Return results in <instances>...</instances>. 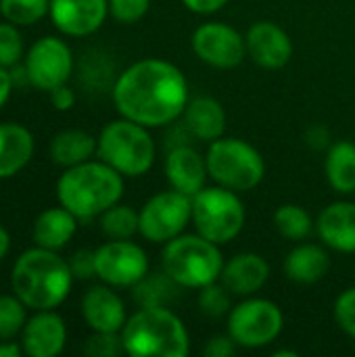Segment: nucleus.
I'll use <instances>...</instances> for the list:
<instances>
[{"mask_svg":"<svg viewBox=\"0 0 355 357\" xmlns=\"http://www.w3.org/2000/svg\"><path fill=\"white\" fill-rule=\"evenodd\" d=\"M8 247H10V236H8V232L0 226V259L8 253Z\"/></svg>","mask_w":355,"mask_h":357,"instance_id":"nucleus-44","label":"nucleus"},{"mask_svg":"<svg viewBox=\"0 0 355 357\" xmlns=\"http://www.w3.org/2000/svg\"><path fill=\"white\" fill-rule=\"evenodd\" d=\"M192 224L197 234L216 245L234 241L245 226V207L234 190L224 186L203 188L192 197Z\"/></svg>","mask_w":355,"mask_h":357,"instance_id":"nucleus-8","label":"nucleus"},{"mask_svg":"<svg viewBox=\"0 0 355 357\" xmlns=\"http://www.w3.org/2000/svg\"><path fill=\"white\" fill-rule=\"evenodd\" d=\"M182 117H184V126L195 136V140L213 142L224 136L226 113L220 100L211 96H199L188 100Z\"/></svg>","mask_w":355,"mask_h":357,"instance_id":"nucleus-21","label":"nucleus"},{"mask_svg":"<svg viewBox=\"0 0 355 357\" xmlns=\"http://www.w3.org/2000/svg\"><path fill=\"white\" fill-rule=\"evenodd\" d=\"M230 0H182V4L192 10V13H199V15H211V13H218L222 6H226Z\"/></svg>","mask_w":355,"mask_h":357,"instance_id":"nucleus-40","label":"nucleus"},{"mask_svg":"<svg viewBox=\"0 0 355 357\" xmlns=\"http://www.w3.org/2000/svg\"><path fill=\"white\" fill-rule=\"evenodd\" d=\"M109 15V0H50V17L67 36L94 33Z\"/></svg>","mask_w":355,"mask_h":357,"instance_id":"nucleus-15","label":"nucleus"},{"mask_svg":"<svg viewBox=\"0 0 355 357\" xmlns=\"http://www.w3.org/2000/svg\"><path fill=\"white\" fill-rule=\"evenodd\" d=\"M149 274V257L130 241H109L96 249V276L109 287H134Z\"/></svg>","mask_w":355,"mask_h":357,"instance_id":"nucleus-12","label":"nucleus"},{"mask_svg":"<svg viewBox=\"0 0 355 357\" xmlns=\"http://www.w3.org/2000/svg\"><path fill=\"white\" fill-rule=\"evenodd\" d=\"M245 42L247 54L264 69H282L293 56V42L289 33L272 21H257L251 25Z\"/></svg>","mask_w":355,"mask_h":357,"instance_id":"nucleus-14","label":"nucleus"},{"mask_svg":"<svg viewBox=\"0 0 355 357\" xmlns=\"http://www.w3.org/2000/svg\"><path fill=\"white\" fill-rule=\"evenodd\" d=\"M320 241L339 253H355V203L337 201L326 205L316 222Z\"/></svg>","mask_w":355,"mask_h":357,"instance_id":"nucleus-20","label":"nucleus"},{"mask_svg":"<svg viewBox=\"0 0 355 357\" xmlns=\"http://www.w3.org/2000/svg\"><path fill=\"white\" fill-rule=\"evenodd\" d=\"M274 356H276V357H282V356H287V357H295V356H297V354H295V351H276V354H274Z\"/></svg>","mask_w":355,"mask_h":357,"instance_id":"nucleus-45","label":"nucleus"},{"mask_svg":"<svg viewBox=\"0 0 355 357\" xmlns=\"http://www.w3.org/2000/svg\"><path fill=\"white\" fill-rule=\"evenodd\" d=\"M335 318H337V324L352 339H355V287L343 291L339 299L335 301Z\"/></svg>","mask_w":355,"mask_h":357,"instance_id":"nucleus-36","label":"nucleus"},{"mask_svg":"<svg viewBox=\"0 0 355 357\" xmlns=\"http://www.w3.org/2000/svg\"><path fill=\"white\" fill-rule=\"evenodd\" d=\"M161 266L182 289L199 291L218 282L224 270V255L220 245L201 234H180L165 243Z\"/></svg>","mask_w":355,"mask_h":357,"instance_id":"nucleus-5","label":"nucleus"},{"mask_svg":"<svg viewBox=\"0 0 355 357\" xmlns=\"http://www.w3.org/2000/svg\"><path fill=\"white\" fill-rule=\"evenodd\" d=\"M96 149L98 140H94L92 134L84 130H63L50 142V157L56 165L73 167L84 161H90Z\"/></svg>","mask_w":355,"mask_h":357,"instance_id":"nucleus-25","label":"nucleus"},{"mask_svg":"<svg viewBox=\"0 0 355 357\" xmlns=\"http://www.w3.org/2000/svg\"><path fill=\"white\" fill-rule=\"evenodd\" d=\"M270 278L268 261L257 253H239L224 264L222 284L236 297H253Z\"/></svg>","mask_w":355,"mask_h":357,"instance_id":"nucleus-18","label":"nucleus"},{"mask_svg":"<svg viewBox=\"0 0 355 357\" xmlns=\"http://www.w3.org/2000/svg\"><path fill=\"white\" fill-rule=\"evenodd\" d=\"M274 226L280 232V236L289 241H303L312 234L314 222L310 213L299 205H280L274 213Z\"/></svg>","mask_w":355,"mask_h":357,"instance_id":"nucleus-29","label":"nucleus"},{"mask_svg":"<svg viewBox=\"0 0 355 357\" xmlns=\"http://www.w3.org/2000/svg\"><path fill=\"white\" fill-rule=\"evenodd\" d=\"M59 203L77 220H92L123 197V176L105 161H84L67 167L56 182Z\"/></svg>","mask_w":355,"mask_h":357,"instance_id":"nucleus-3","label":"nucleus"},{"mask_svg":"<svg viewBox=\"0 0 355 357\" xmlns=\"http://www.w3.org/2000/svg\"><path fill=\"white\" fill-rule=\"evenodd\" d=\"M205 161L209 178L234 192L253 190L266 174V163L259 151L241 138L222 136L209 142Z\"/></svg>","mask_w":355,"mask_h":357,"instance_id":"nucleus-7","label":"nucleus"},{"mask_svg":"<svg viewBox=\"0 0 355 357\" xmlns=\"http://www.w3.org/2000/svg\"><path fill=\"white\" fill-rule=\"evenodd\" d=\"M151 8V0H109V13L119 23H136Z\"/></svg>","mask_w":355,"mask_h":357,"instance_id":"nucleus-35","label":"nucleus"},{"mask_svg":"<svg viewBox=\"0 0 355 357\" xmlns=\"http://www.w3.org/2000/svg\"><path fill=\"white\" fill-rule=\"evenodd\" d=\"M82 314L94 333H121L126 324V305L109 287H92L82 299Z\"/></svg>","mask_w":355,"mask_h":357,"instance_id":"nucleus-19","label":"nucleus"},{"mask_svg":"<svg viewBox=\"0 0 355 357\" xmlns=\"http://www.w3.org/2000/svg\"><path fill=\"white\" fill-rule=\"evenodd\" d=\"M73 71V54L69 46L54 38L46 36L31 44L25 59V75L31 86L38 90H54L71 77Z\"/></svg>","mask_w":355,"mask_h":357,"instance_id":"nucleus-11","label":"nucleus"},{"mask_svg":"<svg viewBox=\"0 0 355 357\" xmlns=\"http://www.w3.org/2000/svg\"><path fill=\"white\" fill-rule=\"evenodd\" d=\"M326 178L328 184L341 192H355V144L349 140H339L331 144L326 155Z\"/></svg>","mask_w":355,"mask_h":357,"instance_id":"nucleus-26","label":"nucleus"},{"mask_svg":"<svg viewBox=\"0 0 355 357\" xmlns=\"http://www.w3.org/2000/svg\"><path fill=\"white\" fill-rule=\"evenodd\" d=\"M33 155V136L19 123H0V178L19 174Z\"/></svg>","mask_w":355,"mask_h":357,"instance_id":"nucleus-23","label":"nucleus"},{"mask_svg":"<svg viewBox=\"0 0 355 357\" xmlns=\"http://www.w3.org/2000/svg\"><path fill=\"white\" fill-rule=\"evenodd\" d=\"M134 301L140 307H167L176 301L178 289H182L165 270L146 274L138 284L132 287Z\"/></svg>","mask_w":355,"mask_h":357,"instance_id":"nucleus-27","label":"nucleus"},{"mask_svg":"<svg viewBox=\"0 0 355 357\" xmlns=\"http://www.w3.org/2000/svg\"><path fill=\"white\" fill-rule=\"evenodd\" d=\"M285 328V316L274 301L249 297L228 314V335L239 347L259 349L274 343Z\"/></svg>","mask_w":355,"mask_h":357,"instance_id":"nucleus-9","label":"nucleus"},{"mask_svg":"<svg viewBox=\"0 0 355 357\" xmlns=\"http://www.w3.org/2000/svg\"><path fill=\"white\" fill-rule=\"evenodd\" d=\"M100 230L111 241H130L136 232H140V213L117 203L100 213Z\"/></svg>","mask_w":355,"mask_h":357,"instance_id":"nucleus-28","label":"nucleus"},{"mask_svg":"<svg viewBox=\"0 0 355 357\" xmlns=\"http://www.w3.org/2000/svg\"><path fill=\"white\" fill-rule=\"evenodd\" d=\"M236 343L230 335H218V337H211L209 343L205 345L203 354L207 357H230L236 351Z\"/></svg>","mask_w":355,"mask_h":357,"instance_id":"nucleus-38","label":"nucleus"},{"mask_svg":"<svg viewBox=\"0 0 355 357\" xmlns=\"http://www.w3.org/2000/svg\"><path fill=\"white\" fill-rule=\"evenodd\" d=\"M188 222H192V197L174 188L151 197L140 209V234L151 243H169L184 234Z\"/></svg>","mask_w":355,"mask_h":357,"instance_id":"nucleus-10","label":"nucleus"},{"mask_svg":"<svg viewBox=\"0 0 355 357\" xmlns=\"http://www.w3.org/2000/svg\"><path fill=\"white\" fill-rule=\"evenodd\" d=\"M10 88H13V75L0 65V107L8 100Z\"/></svg>","mask_w":355,"mask_h":357,"instance_id":"nucleus-42","label":"nucleus"},{"mask_svg":"<svg viewBox=\"0 0 355 357\" xmlns=\"http://www.w3.org/2000/svg\"><path fill=\"white\" fill-rule=\"evenodd\" d=\"M0 13L15 25H31L50 13V0H0Z\"/></svg>","mask_w":355,"mask_h":357,"instance_id":"nucleus-30","label":"nucleus"},{"mask_svg":"<svg viewBox=\"0 0 355 357\" xmlns=\"http://www.w3.org/2000/svg\"><path fill=\"white\" fill-rule=\"evenodd\" d=\"M121 339L132 357H186L190 351L186 326L167 307H140L126 320Z\"/></svg>","mask_w":355,"mask_h":357,"instance_id":"nucleus-4","label":"nucleus"},{"mask_svg":"<svg viewBox=\"0 0 355 357\" xmlns=\"http://www.w3.org/2000/svg\"><path fill=\"white\" fill-rule=\"evenodd\" d=\"M50 100H52L54 109H59V111H69V109L75 105V92H73L67 84H63V86L50 90Z\"/></svg>","mask_w":355,"mask_h":357,"instance_id":"nucleus-39","label":"nucleus"},{"mask_svg":"<svg viewBox=\"0 0 355 357\" xmlns=\"http://www.w3.org/2000/svg\"><path fill=\"white\" fill-rule=\"evenodd\" d=\"M75 228H77V218L63 205L54 209H46L44 213L38 215L33 224V241L38 247L54 251L71 241Z\"/></svg>","mask_w":355,"mask_h":357,"instance_id":"nucleus-24","label":"nucleus"},{"mask_svg":"<svg viewBox=\"0 0 355 357\" xmlns=\"http://www.w3.org/2000/svg\"><path fill=\"white\" fill-rule=\"evenodd\" d=\"M230 291L224 284L211 282L203 289H199V310L209 316V318H222L230 314L232 310V299Z\"/></svg>","mask_w":355,"mask_h":357,"instance_id":"nucleus-32","label":"nucleus"},{"mask_svg":"<svg viewBox=\"0 0 355 357\" xmlns=\"http://www.w3.org/2000/svg\"><path fill=\"white\" fill-rule=\"evenodd\" d=\"M23 56V40L15 23H0V65L13 67Z\"/></svg>","mask_w":355,"mask_h":357,"instance_id":"nucleus-33","label":"nucleus"},{"mask_svg":"<svg viewBox=\"0 0 355 357\" xmlns=\"http://www.w3.org/2000/svg\"><path fill=\"white\" fill-rule=\"evenodd\" d=\"M84 351L92 357H117L119 354H126L121 333H94L86 341Z\"/></svg>","mask_w":355,"mask_h":357,"instance_id":"nucleus-34","label":"nucleus"},{"mask_svg":"<svg viewBox=\"0 0 355 357\" xmlns=\"http://www.w3.org/2000/svg\"><path fill=\"white\" fill-rule=\"evenodd\" d=\"M331 270V257L320 245H297L285 259V274L297 284H316Z\"/></svg>","mask_w":355,"mask_h":357,"instance_id":"nucleus-22","label":"nucleus"},{"mask_svg":"<svg viewBox=\"0 0 355 357\" xmlns=\"http://www.w3.org/2000/svg\"><path fill=\"white\" fill-rule=\"evenodd\" d=\"M192 50L203 63L216 69H234L247 54V42L234 27L211 21L195 29Z\"/></svg>","mask_w":355,"mask_h":357,"instance_id":"nucleus-13","label":"nucleus"},{"mask_svg":"<svg viewBox=\"0 0 355 357\" xmlns=\"http://www.w3.org/2000/svg\"><path fill=\"white\" fill-rule=\"evenodd\" d=\"M25 303L15 295L0 297V339L8 341L17 337L25 326Z\"/></svg>","mask_w":355,"mask_h":357,"instance_id":"nucleus-31","label":"nucleus"},{"mask_svg":"<svg viewBox=\"0 0 355 357\" xmlns=\"http://www.w3.org/2000/svg\"><path fill=\"white\" fill-rule=\"evenodd\" d=\"M305 140H308V144H310L312 149H316V151L326 149V146L331 144V136H328V130H326L324 126H314V128H310L308 134H305Z\"/></svg>","mask_w":355,"mask_h":357,"instance_id":"nucleus-41","label":"nucleus"},{"mask_svg":"<svg viewBox=\"0 0 355 357\" xmlns=\"http://www.w3.org/2000/svg\"><path fill=\"white\" fill-rule=\"evenodd\" d=\"M10 284L15 295L36 312L59 307L73 284L69 261L61 259L54 251L36 247L15 261Z\"/></svg>","mask_w":355,"mask_h":357,"instance_id":"nucleus-2","label":"nucleus"},{"mask_svg":"<svg viewBox=\"0 0 355 357\" xmlns=\"http://www.w3.org/2000/svg\"><path fill=\"white\" fill-rule=\"evenodd\" d=\"M69 268L73 278L77 280H90L96 276V251L90 249H80L71 255Z\"/></svg>","mask_w":355,"mask_h":357,"instance_id":"nucleus-37","label":"nucleus"},{"mask_svg":"<svg viewBox=\"0 0 355 357\" xmlns=\"http://www.w3.org/2000/svg\"><path fill=\"white\" fill-rule=\"evenodd\" d=\"M113 102L121 117L146 128H163L182 117L188 105V84L174 63L142 59L117 77Z\"/></svg>","mask_w":355,"mask_h":357,"instance_id":"nucleus-1","label":"nucleus"},{"mask_svg":"<svg viewBox=\"0 0 355 357\" xmlns=\"http://www.w3.org/2000/svg\"><path fill=\"white\" fill-rule=\"evenodd\" d=\"M100 161L128 178L144 176L155 163V140L146 126L117 119L103 128L96 149Z\"/></svg>","mask_w":355,"mask_h":357,"instance_id":"nucleus-6","label":"nucleus"},{"mask_svg":"<svg viewBox=\"0 0 355 357\" xmlns=\"http://www.w3.org/2000/svg\"><path fill=\"white\" fill-rule=\"evenodd\" d=\"M23 354V347L21 345H15V343H0V357H21Z\"/></svg>","mask_w":355,"mask_h":357,"instance_id":"nucleus-43","label":"nucleus"},{"mask_svg":"<svg viewBox=\"0 0 355 357\" xmlns=\"http://www.w3.org/2000/svg\"><path fill=\"white\" fill-rule=\"evenodd\" d=\"M207 161L201 157L199 151H195L190 144L176 146L167 151L165 155V178L172 184L174 190L195 197L199 190L205 188L207 182Z\"/></svg>","mask_w":355,"mask_h":357,"instance_id":"nucleus-16","label":"nucleus"},{"mask_svg":"<svg viewBox=\"0 0 355 357\" xmlns=\"http://www.w3.org/2000/svg\"><path fill=\"white\" fill-rule=\"evenodd\" d=\"M67 341V328L61 316L50 310L40 312L25 322L21 331V347L29 357L59 356Z\"/></svg>","mask_w":355,"mask_h":357,"instance_id":"nucleus-17","label":"nucleus"}]
</instances>
